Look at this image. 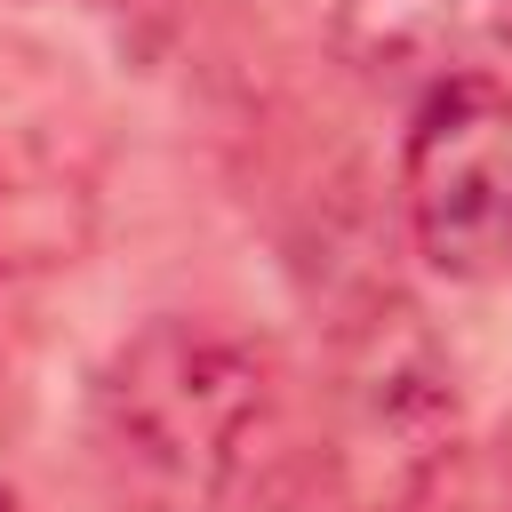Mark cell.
<instances>
[{
    "instance_id": "3957f363",
    "label": "cell",
    "mask_w": 512,
    "mask_h": 512,
    "mask_svg": "<svg viewBox=\"0 0 512 512\" xmlns=\"http://www.w3.org/2000/svg\"><path fill=\"white\" fill-rule=\"evenodd\" d=\"M344 40L384 72L400 56H424V48L456 40V0H352L344 8Z\"/></svg>"
},
{
    "instance_id": "6da1fadb",
    "label": "cell",
    "mask_w": 512,
    "mask_h": 512,
    "mask_svg": "<svg viewBox=\"0 0 512 512\" xmlns=\"http://www.w3.org/2000/svg\"><path fill=\"white\" fill-rule=\"evenodd\" d=\"M272 432V368L232 328L152 320L88 392V440L104 472L160 512H216Z\"/></svg>"
},
{
    "instance_id": "5b68a950",
    "label": "cell",
    "mask_w": 512,
    "mask_h": 512,
    "mask_svg": "<svg viewBox=\"0 0 512 512\" xmlns=\"http://www.w3.org/2000/svg\"><path fill=\"white\" fill-rule=\"evenodd\" d=\"M496 512H512V456H504V488H496Z\"/></svg>"
},
{
    "instance_id": "7a4b0ae2",
    "label": "cell",
    "mask_w": 512,
    "mask_h": 512,
    "mask_svg": "<svg viewBox=\"0 0 512 512\" xmlns=\"http://www.w3.org/2000/svg\"><path fill=\"white\" fill-rule=\"evenodd\" d=\"M416 256L448 280L512 272V88L448 80L424 96L400 160Z\"/></svg>"
},
{
    "instance_id": "52a82bcc",
    "label": "cell",
    "mask_w": 512,
    "mask_h": 512,
    "mask_svg": "<svg viewBox=\"0 0 512 512\" xmlns=\"http://www.w3.org/2000/svg\"><path fill=\"white\" fill-rule=\"evenodd\" d=\"M112 8H160V0H112Z\"/></svg>"
},
{
    "instance_id": "8992f818",
    "label": "cell",
    "mask_w": 512,
    "mask_h": 512,
    "mask_svg": "<svg viewBox=\"0 0 512 512\" xmlns=\"http://www.w3.org/2000/svg\"><path fill=\"white\" fill-rule=\"evenodd\" d=\"M0 512H24V504H16V496H8V488H0Z\"/></svg>"
},
{
    "instance_id": "277c9868",
    "label": "cell",
    "mask_w": 512,
    "mask_h": 512,
    "mask_svg": "<svg viewBox=\"0 0 512 512\" xmlns=\"http://www.w3.org/2000/svg\"><path fill=\"white\" fill-rule=\"evenodd\" d=\"M64 248H72V232H64V192H32L24 168H16L8 144H0V280H8L16 264L64 256Z\"/></svg>"
}]
</instances>
